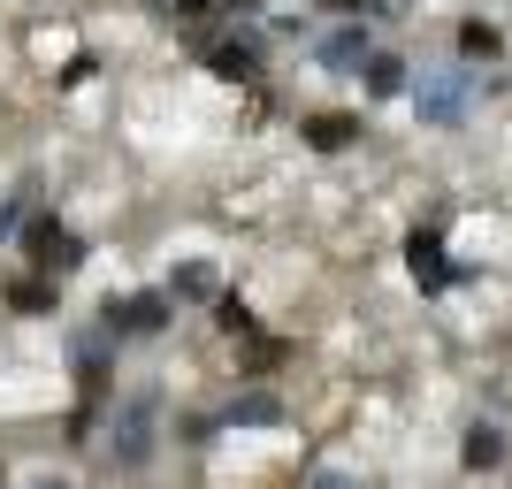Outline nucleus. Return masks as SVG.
Instances as JSON below:
<instances>
[{
  "label": "nucleus",
  "mask_w": 512,
  "mask_h": 489,
  "mask_svg": "<svg viewBox=\"0 0 512 489\" xmlns=\"http://www.w3.org/2000/svg\"><path fill=\"white\" fill-rule=\"evenodd\" d=\"M16 489H77V474H31V482H16Z\"/></svg>",
  "instance_id": "a211bd4d"
},
{
  "label": "nucleus",
  "mask_w": 512,
  "mask_h": 489,
  "mask_svg": "<svg viewBox=\"0 0 512 489\" xmlns=\"http://www.w3.org/2000/svg\"><path fill=\"white\" fill-rule=\"evenodd\" d=\"M222 8H230V16H245V23H253V16H268V0H222Z\"/></svg>",
  "instance_id": "6ab92c4d"
},
{
  "label": "nucleus",
  "mask_w": 512,
  "mask_h": 489,
  "mask_svg": "<svg viewBox=\"0 0 512 489\" xmlns=\"http://www.w3.org/2000/svg\"><path fill=\"white\" fill-rule=\"evenodd\" d=\"M176 16H214V8H222V0H169Z\"/></svg>",
  "instance_id": "aec40b11"
},
{
  "label": "nucleus",
  "mask_w": 512,
  "mask_h": 489,
  "mask_svg": "<svg viewBox=\"0 0 512 489\" xmlns=\"http://www.w3.org/2000/svg\"><path fill=\"white\" fill-rule=\"evenodd\" d=\"M406 85H413L406 54H367V69H360V92H367V100H398Z\"/></svg>",
  "instance_id": "f8f14e48"
},
{
  "label": "nucleus",
  "mask_w": 512,
  "mask_h": 489,
  "mask_svg": "<svg viewBox=\"0 0 512 489\" xmlns=\"http://www.w3.org/2000/svg\"><path fill=\"white\" fill-rule=\"evenodd\" d=\"M299 138L314 153H352L360 146V115H344V107H321V115H299Z\"/></svg>",
  "instance_id": "6e6552de"
},
{
  "label": "nucleus",
  "mask_w": 512,
  "mask_h": 489,
  "mask_svg": "<svg viewBox=\"0 0 512 489\" xmlns=\"http://www.w3.org/2000/svg\"><path fill=\"white\" fill-rule=\"evenodd\" d=\"M214 413H222V428H283V398L276 390H230Z\"/></svg>",
  "instance_id": "9d476101"
},
{
  "label": "nucleus",
  "mask_w": 512,
  "mask_h": 489,
  "mask_svg": "<svg viewBox=\"0 0 512 489\" xmlns=\"http://www.w3.org/2000/svg\"><path fill=\"white\" fill-rule=\"evenodd\" d=\"M161 291H169L176 306H214V298H222V268H214V260H176Z\"/></svg>",
  "instance_id": "1a4fd4ad"
},
{
  "label": "nucleus",
  "mask_w": 512,
  "mask_h": 489,
  "mask_svg": "<svg viewBox=\"0 0 512 489\" xmlns=\"http://www.w3.org/2000/svg\"><path fill=\"white\" fill-rule=\"evenodd\" d=\"M62 237H69L62 214H54V207H31V214H23V230H16L23 268H31V276H54V253H62Z\"/></svg>",
  "instance_id": "423d86ee"
},
{
  "label": "nucleus",
  "mask_w": 512,
  "mask_h": 489,
  "mask_svg": "<svg viewBox=\"0 0 512 489\" xmlns=\"http://www.w3.org/2000/svg\"><path fill=\"white\" fill-rule=\"evenodd\" d=\"M31 207H39V199H31V184H16V192L0 199V245H8V237L23 230V214H31Z\"/></svg>",
  "instance_id": "dca6fc26"
},
{
  "label": "nucleus",
  "mask_w": 512,
  "mask_h": 489,
  "mask_svg": "<svg viewBox=\"0 0 512 489\" xmlns=\"http://www.w3.org/2000/svg\"><path fill=\"white\" fill-rule=\"evenodd\" d=\"M459 467H467V474L505 467V428H497V421H474L467 436H459Z\"/></svg>",
  "instance_id": "ddd939ff"
},
{
  "label": "nucleus",
  "mask_w": 512,
  "mask_h": 489,
  "mask_svg": "<svg viewBox=\"0 0 512 489\" xmlns=\"http://www.w3.org/2000/svg\"><path fill=\"white\" fill-rule=\"evenodd\" d=\"M199 69H207L214 85L260 92V77H268V54H260V39H253V31H214V39L199 46Z\"/></svg>",
  "instance_id": "20e7f679"
},
{
  "label": "nucleus",
  "mask_w": 512,
  "mask_h": 489,
  "mask_svg": "<svg viewBox=\"0 0 512 489\" xmlns=\"http://www.w3.org/2000/svg\"><path fill=\"white\" fill-rule=\"evenodd\" d=\"M413 115H421L428 130H459L467 123V107H474V69H451V62H428V69H413Z\"/></svg>",
  "instance_id": "f03ea898"
},
{
  "label": "nucleus",
  "mask_w": 512,
  "mask_h": 489,
  "mask_svg": "<svg viewBox=\"0 0 512 489\" xmlns=\"http://www.w3.org/2000/svg\"><path fill=\"white\" fill-rule=\"evenodd\" d=\"M161 413H169V398L153 383L123 390V398L107 405V467L115 474H146L153 451H161Z\"/></svg>",
  "instance_id": "f257e3e1"
},
{
  "label": "nucleus",
  "mask_w": 512,
  "mask_h": 489,
  "mask_svg": "<svg viewBox=\"0 0 512 489\" xmlns=\"http://www.w3.org/2000/svg\"><path fill=\"white\" fill-rule=\"evenodd\" d=\"M497 46H505V39H497V23H482V16L459 23V62H490Z\"/></svg>",
  "instance_id": "2eb2a0df"
},
{
  "label": "nucleus",
  "mask_w": 512,
  "mask_h": 489,
  "mask_svg": "<svg viewBox=\"0 0 512 489\" xmlns=\"http://www.w3.org/2000/svg\"><path fill=\"white\" fill-rule=\"evenodd\" d=\"M100 69H107V54H92V46H77L62 69H54V100H69V92H85V85H100Z\"/></svg>",
  "instance_id": "4468645a"
},
{
  "label": "nucleus",
  "mask_w": 512,
  "mask_h": 489,
  "mask_svg": "<svg viewBox=\"0 0 512 489\" xmlns=\"http://www.w3.org/2000/svg\"><path fill=\"white\" fill-rule=\"evenodd\" d=\"M321 8H329V16H360V0H321Z\"/></svg>",
  "instance_id": "412c9836"
},
{
  "label": "nucleus",
  "mask_w": 512,
  "mask_h": 489,
  "mask_svg": "<svg viewBox=\"0 0 512 489\" xmlns=\"http://www.w3.org/2000/svg\"><path fill=\"white\" fill-rule=\"evenodd\" d=\"M169 321H176V298L153 283V291H115L100 298V337L130 344V337H169Z\"/></svg>",
  "instance_id": "7ed1b4c3"
},
{
  "label": "nucleus",
  "mask_w": 512,
  "mask_h": 489,
  "mask_svg": "<svg viewBox=\"0 0 512 489\" xmlns=\"http://www.w3.org/2000/svg\"><path fill=\"white\" fill-rule=\"evenodd\" d=\"M406 268H413V283H428V291H444V283H451L444 237H436V230H413V237H406Z\"/></svg>",
  "instance_id": "9b49d317"
},
{
  "label": "nucleus",
  "mask_w": 512,
  "mask_h": 489,
  "mask_svg": "<svg viewBox=\"0 0 512 489\" xmlns=\"http://www.w3.org/2000/svg\"><path fill=\"white\" fill-rule=\"evenodd\" d=\"M367 54H375L367 16H352V23H337V31H321V39H314V69H329V77H360Z\"/></svg>",
  "instance_id": "39448f33"
},
{
  "label": "nucleus",
  "mask_w": 512,
  "mask_h": 489,
  "mask_svg": "<svg viewBox=\"0 0 512 489\" xmlns=\"http://www.w3.org/2000/svg\"><path fill=\"white\" fill-rule=\"evenodd\" d=\"M306 489H367V482H360V474H344V467H314Z\"/></svg>",
  "instance_id": "f3484780"
},
{
  "label": "nucleus",
  "mask_w": 512,
  "mask_h": 489,
  "mask_svg": "<svg viewBox=\"0 0 512 489\" xmlns=\"http://www.w3.org/2000/svg\"><path fill=\"white\" fill-rule=\"evenodd\" d=\"M0 489H8V467H0Z\"/></svg>",
  "instance_id": "4be33fe9"
},
{
  "label": "nucleus",
  "mask_w": 512,
  "mask_h": 489,
  "mask_svg": "<svg viewBox=\"0 0 512 489\" xmlns=\"http://www.w3.org/2000/svg\"><path fill=\"white\" fill-rule=\"evenodd\" d=\"M8 489H16V482H8Z\"/></svg>",
  "instance_id": "5701e85b"
},
{
  "label": "nucleus",
  "mask_w": 512,
  "mask_h": 489,
  "mask_svg": "<svg viewBox=\"0 0 512 489\" xmlns=\"http://www.w3.org/2000/svg\"><path fill=\"white\" fill-rule=\"evenodd\" d=\"M0 298H8V314H16V321H46V314H62V283H54V276H31V268L0 283Z\"/></svg>",
  "instance_id": "0eeeda50"
}]
</instances>
